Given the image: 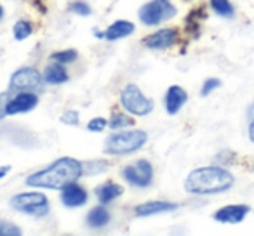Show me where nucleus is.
Returning a JSON list of instances; mask_svg holds the SVG:
<instances>
[{
    "mask_svg": "<svg viewBox=\"0 0 254 236\" xmlns=\"http://www.w3.org/2000/svg\"><path fill=\"white\" fill-rule=\"evenodd\" d=\"M82 174H84L82 162L71 156H63L46 169L30 174L26 177V186L39 188V189H63L64 186L82 177Z\"/></svg>",
    "mask_w": 254,
    "mask_h": 236,
    "instance_id": "nucleus-1",
    "label": "nucleus"
},
{
    "mask_svg": "<svg viewBox=\"0 0 254 236\" xmlns=\"http://www.w3.org/2000/svg\"><path fill=\"white\" fill-rule=\"evenodd\" d=\"M233 183L235 179L226 169L209 165L191 170L185 181V189L191 194H218L228 191Z\"/></svg>",
    "mask_w": 254,
    "mask_h": 236,
    "instance_id": "nucleus-2",
    "label": "nucleus"
},
{
    "mask_svg": "<svg viewBox=\"0 0 254 236\" xmlns=\"http://www.w3.org/2000/svg\"><path fill=\"white\" fill-rule=\"evenodd\" d=\"M148 141V134L145 131H122L112 134L105 141V155L110 156H122L131 155L141 149Z\"/></svg>",
    "mask_w": 254,
    "mask_h": 236,
    "instance_id": "nucleus-3",
    "label": "nucleus"
},
{
    "mask_svg": "<svg viewBox=\"0 0 254 236\" xmlns=\"http://www.w3.org/2000/svg\"><path fill=\"white\" fill-rule=\"evenodd\" d=\"M11 207L16 212H21L33 217H46L51 210L49 200L40 191H26V193H18L11 198Z\"/></svg>",
    "mask_w": 254,
    "mask_h": 236,
    "instance_id": "nucleus-4",
    "label": "nucleus"
},
{
    "mask_svg": "<svg viewBox=\"0 0 254 236\" xmlns=\"http://www.w3.org/2000/svg\"><path fill=\"white\" fill-rule=\"evenodd\" d=\"M178 14L171 0H150L138 11L139 21L145 26H159L160 23L169 21Z\"/></svg>",
    "mask_w": 254,
    "mask_h": 236,
    "instance_id": "nucleus-5",
    "label": "nucleus"
},
{
    "mask_svg": "<svg viewBox=\"0 0 254 236\" xmlns=\"http://www.w3.org/2000/svg\"><path fill=\"white\" fill-rule=\"evenodd\" d=\"M120 104L127 113L134 116H146L153 111V101L141 92V89L134 84H129L120 92Z\"/></svg>",
    "mask_w": 254,
    "mask_h": 236,
    "instance_id": "nucleus-6",
    "label": "nucleus"
},
{
    "mask_svg": "<svg viewBox=\"0 0 254 236\" xmlns=\"http://www.w3.org/2000/svg\"><path fill=\"white\" fill-rule=\"evenodd\" d=\"M46 80L44 75L33 66H23L11 75L9 80V92H23V91H39L44 87Z\"/></svg>",
    "mask_w": 254,
    "mask_h": 236,
    "instance_id": "nucleus-7",
    "label": "nucleus"
},
{
    "mask_svg": "<svg viewBox=\"0 0 254 236\" xmlns=\"http://www.w3.org/2000/svg\"><path fill=\"white\" fill-rule=\"evenodd\" d=\"M122 177L127 184L136 188H148L153 183V165L146 158L132 162L122 169Z\"/></svg>",
    "mask_w": 254,
    "mask_h": 236,
    "instance_id": "nucleus-8",
    "label": "nucleus"
},
{
    "mask_svg": "<svg viewBox=\"0 0 254 236\" xmlns=\"http://www.w3.org/2000/svg\"><path fill=\"white\" fill-rule=\"evenodd\" d=\"M178 40H180V32L176 28H164V30H159V32L152 33L148 35L143 44L145 47L148 49H153V50H166V49H171L173 46H176Z\"/></svg>",
    "mask_w": 254,
    "mask_h": 236,
    "instance_id": "nucleus-9",
    "label": "nucleus"
},
{
    "mask_svg": "<svg viewBox=\"0 0 254 236\" xmlns=\"http://www.w3.org/2000/svg\"><path fill=\"white\" fill-rule=\"evenodd\" d=\"M39 104V95L35 92H30V91H23V92H18L14 97L9 99L7 102V116H12V115H18V113H28L32 109L37 108Z\"/></svg>",
    "mask_w": 254,
    "mask_h": 236,
    "instance_id": "nucleus-10",
    "label": "nucleus"
},
{
    "mask_svg": "<svg viewBox=\"0 0 254 236\" xmlns=\"http://www.w3.org/2000/svg\"><path fill=\"white\" fill-rule=\"evenodd\" d=\"M251 212L249 205H226L221 207L219 210L214 212V221L221 222V224H239L247 217Z\"/></svg>",
    "mask_w": 254,
    "mask_h": 236,
    "instance_id": "nucleus-11",
    "label": "nucleus"
},
{
    "mask_svg": "<svg viewBox=\"0 0 254 236\" xmlns=\"http://www.w3.org/2000/svg\"><path fill=\"white\" fill-rule=\"evenodd\" d=\"M188 101V94L181 85H171L164 95V108L171 116L178 115Z\"/></svg>",
    "mask_w": 254,
    "mask_h": 236,
    "instance_id": "nucleus-12",
    "label": "nucleus"
},
{
    "mask_svg": "<svg viewBox=\"0 0 254 236\" xmlns=\"http://www.w3.org/2000/svg\"><path fill=\"white\" fill-rule=\"evenodd\" d=\"M61 203L68 208H77L87 203V191L77 184V181L61 189Z\"/></svg>",
    "mask_w": 254,
    "mask_h": 236,
    "instance_id": "nucleus-13",
    "label": "nucleus"
},
{
    "mask_svg": "<svg viewBox=\"0 0 254 236\" xmlns=\"http://www.w3.org/2000/svg\"><path fill=\"white\" fill-rule=\"evenodd\" d=\"M178 208V203L166 200H152L139 203L134 207V214L138 217H150V215H159V214H167V212H174Z\"/></svg>",
    "mask_w": 254,
    "mask_h": 236,
    "instance_id": "nucleus-14",
    "label": "nucleus"
},
{
    "mask_svg": "<svg viewBox=\"0 0 254 236\" xmlns=\"http://www.w3.org/2000/svg\"><path fill=\"white\" fill-rule=\"evenodd\" d=\"M136 26L134 23L127 21V19H117L115 23L106 28L105 32V40H110V42H115V40L126 39V37H131L134 33Z\"/></svg>",
    "mask_w": 254,
    "mask_h": 236,
    "instance_id": "nucleus-15",
    "label": "nucleus"
},
{
    "mask_svg": "<svg viewBox=\"0 0 254 236\" xmlns=\"http://www.w3.org/2000/svg\"><path fill=\"white\" fill-rule=\"evenodd\" d=\"M96 198L99 200V203L106 205V203H112L113 200L120 198L124 194V188L117 183H105L101 186H98L94 189Z\"/></svg>",
    "mask_w": 254,
    "mask_h": 236,
    "instance_id": "nucleus-16",
    "label": "nucleus"
},
{
    "mask_svg": "<svg viewBox=\"0 0 254 236\" xmlns=\"http://www.w3.org/2000/svg\"><path fill=\"white\" fill-rule=\"evenodd\" d=\"M44 80H46V84H51V85H61V84H66L68 82V71L66 68H64V64L61 63H56V61H53V63L49 64V66L44 70Z\"/></svg>",
    "mask_w": 254,
    "mask_h": 236,
    "instance_id": "nucleus-17",
    "label": "nucleus"
},
{
    "mask_svg": "<svg viewBox=\"0 0 254 236\" xmlns=\"http://www.w3.org/2000/svg\"><path fill=\"white\" fill-rule=\"evenodd\" d=\"M112 217H110V212L105 208V205H99V207H94L85 217V222L91 229H103L110 224Z\"/></svg>",
    "mask_w": 254,
    "mask_h": 236,
    "instance_id": "nucleus-18",
    "label": "nucleus"
},
{
    "mask_svg": "<svg viewBox=\"0 0 254 236\" xmlns=\"http://www.w3.org/2000/svg\"><path fill=\"white\" fill-rule=\"evenodd\" d=\"M209 4H211L214 14H218L219 18L232 19L235 16V7L232 5L230 0H209Z\"/></svg>",
    "mask_w": 254,
    "mask_h": 236,
    "instance_id": "nucleus-19",
    "label": "nucleus"
},
{
    "mask_svg": "<svg viewBox=\"0 0 254 236\" xmlns=\"http://www.w3.org/2000/svg\"><path fill=\"white\" fill-rule=\"evenodd\" d=\"M33 33V26L30 21H26V19H18V21L14 23V26H12V35H14L16 40H26L30 35Z\"/></svg>",
    "mask_w": 254,
    "mask_h": 236,
    "instance_id": "nucleus-20",
    "label": "nucleus"
},
{
    "mask_svg": "<svg viewBox=\"0 0 254 236\" xmlns=\"http://www.w3.org/2000/svg\"><path fill=\"white\" fill-rule=\"evenodd\" d=\"M108 125H110L112 131H122V129L134 125V120H132L129 115H126V113H113L112 118H110V122H108Z\"/></svg>",
    "mask_w": 254,
    "mask_h": 236,
    "instance_id": "nucleus-21",
    "label": "nucleus"
},
{
    "mask_svg": "<svg viewBox=\"0 0 254 236\" xmlns=\"http://www.w3.org/2000/svg\"><path fill=\"white\" fill-rule=\"evenodd\" d=\"M77 57H78V52L75 49H64V50L53 52L49 59L56 61V63H61V64H71V63H75V61H77Z\"/></svg>",
    "mask_w": 254,
    "mask_h": 236,
    "instance_id": "nucleus-22",
    "label": "nucleus"
},
{
    "mask_svg": "<svg viewBox=\"0 0 254 236\" xmlns=\"http://www.w3.org/2000/svg\"><path fill=\"white\" fill-rule=\"evenodd\" d=\"M23 231L18 224L0 219V236H21Z\"/></svg>",
    "mask_w": 254,
    "mask_h": 236,
    "instance_id": "nucleus-23",
    "label": "nucleus"
},
{
    "mask_svg": "<svg viewBox=\"0 0 254 236\" xmlns=\"http://www.w3.org/2000/svg\"><path fill=\"white\" fill-rule=\"evenodd\" d=\"M68 9H70V12H73V14H77V16H91L92 14L91 5H89L87 2H82V0L71 2V4L68 5Z\"/></svg>",
    "mask_w": 254,
    "mask_h": 236,
    "instance_id": "nucleus-24",
    "label": "nucleus"
},
{
    "mask_svg": "<svg viewBox=\"0 0 254 236\" xmlns=\"http://www.w3.org/2000/svg\"><path fill=\"white\" fill-rule=\"evenodd\" d=\"M82 167H84V174H103L106 172V169H108V162H85L82 163Z\"/></svg>",
    "mask_w": 254,
    "mask_h": 236,
    "instance_id": "nucleus-25",
    "label": "nucleus"
},
{
    "mask_svg": "<svg viewBox=\"0 0 254 236\" xmlns=\"http://www.w3.org/2000/svg\"><path fill=\"white\" fill-rule=\"evenodd\" d=\"M221 87V80L219 78H207V80L204 82V85H202V89H200V94L204 95H209L211 92H214L216 89H219Z\"/></svg>",
    "mask_w": 254,
    "mask_h": 236,
    "instance_id": "nucleus-26",
    "label": "nucleus"
},
{
    "mask_svg": "<svg viewBox=\"0 0 254 236\" xmlns=\"http://www.w3.org/2000/svg\"><path fill=\"white\" fill-rule=\"evenodd\" d=\"M106 125H108V122H106L105 118L96 116V118H92V120L87 122V131L89 132H103L106 129Z\"/></svg>",
    "mask_w": 254,
    "mask_h": 236,
    "instance_id": "nucleus-27",
    "label": "nucleus"
},
{
    "mask_svg": "<svg viewBox=\"0 0 254 236\" xmlns=\"http://www.w3.org/2000/svg\"><path fill=\"white\" fill-rule=\"evenodd\" d=\"M61 122H63L64 125H71V127H75V125H78L80 118H78V113L75 111V109H68V111H64L63 116H61Z\"/></svg>",
    "mask_w": 254,
    "mask_h": 236,
    "instance_id": "nucleus-28",
    "label": "nucleus"
},
{
    "mask_svg": "<svg viewBox=\"0 0 254 236\" xmlns=\"http://www.w3.org/2000/svg\"><path fill=\"white\" fill-rule=\"evenodd\" d=\"M9 92H2L0 94V120L4 118V116H7V111H5V108H7V102H9Z\"/></svg>",
    "mask_w": 254,
    "mask_h": 236,
    "instance_id": "nucleus-29",
    "label": "nucleus"
},
{
    "mask_svg": "<svg viewBox=\"0 0 254 236\" xmlns=\"http://www.w3.org/2000/svg\"><path fill=\"white\" fill-rule=\"evenodd\" d=\"M249 139L254 142V106L251 109V118H249Z\"/></svg>",
    "mask_w": 254,
    "mask_h": 236,
    "instance_id": "nucleus-30",
    "label": "nucleus"
},
{
    "mask_svg": "<svg viewBox=\"0 0 254 236\" xmlns=\"http://www.w3.org/2000/svg\"><path fill=\"white\" fill-rule=\"evenodd\" d=\"M9 170H11V167L9 165H4V167H0V179H2V177H5L9 174Z\"/></svg>",
    "mask_w": 254,
    "mask_h": 236,
    "instance_id": "nucleus-31",
    "label": "nucleus"
},
{
    "mask_svg": "<svg viewBox=\"0 0 254 236\" xmlns=\"http://www.w3.org/2000/svg\"><path fill=\"white\" fill-rule=\"evenodd\" d=\"M4 18V7H2V5H0V19Z\"/></svg>",
    "mask_w": 254,
    "mask_h": 236,
    "instance_id": "nucleus-32",
    "label": "nucleus"
}]
</instances>
